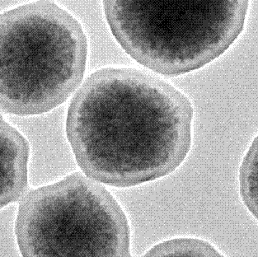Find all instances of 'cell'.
Segmentation results:
<instances>
[{
	"label": "cell",
	"mask_w": 258,
	"mask_h": 257,
	"mask_svg": "<svg viewBox=\"0 0 258 257\" xmlns=\"http://www.w3.org/2000/svg\"><path fill=\"white\" fill-rule=\"evenodd\" d=\"M29 153L25 138L0 115V210L25 194Z\"/></svg>",
	"instance_id": "obj_5"
},
{
	"label": "cell",
	"mask_w": 258,
	"mask_h": 257,
	"mask_svg": "<svg viewBox=\"0 0 258 257\" xmlns=\"http://www.w3.org/2000/svg\"><path fill=\"white\" fill-rule=\"evenodd\" d=\"M240 194L245 206L257 217V140L254 139L243 158L239 173Z\"/></svg>",
	"instance_id": "obj_7"
},
{
	"label": "cell",
	"mask_w": 258,
	"mask_h": 257,
	"mask_svg": "<svg viewBox=\"0 0 258 257\" xmlns=\"http://www.w3.org/2000/svg\"><path fill=\"white\" fill-rule=\"evenodd\" d=\"M14 232L22 257H132L122 208L80 172L22 197Z\"/></svg>",
	"instance_id": "obj_4"
},
{
	"label": "cell",
	"mask_w": 258,
	"mask_h": 257,
	"mask_svg": "<svg viewBox=\"0 0 258 257\" xmlns=\"http://www.w3.org/2000/svg\"><path fill=\"white\" fill-rule=\"evenodd\" d=\"M142 257H225L208 241L179 237L162 241Z\"/></svg>",
	"instance_id": "obj_6"
},
{
	"label": "cell",
	"mask_w": 258,
	"mask_h": 257,
	"mask_svg": "<svg viewBox=\"0 0 258 257\" xmlns=\"http://www.w3.org/2000/svg\"><path fill=\"white\" fill-rule=\"evenodd\" d=\"M192 104L171 84L131 68L97 70L69 107L66 134L96 182L132 187L172 173L191 146Z\"/></svg>",
	"instance_id": "obj_1"
},
{
	"label": "cell",
	"mask_w": 258,
	"mask_h": 257,
	"mask_svg": "<svg viewBox=\"0 0 258 257\" xmlns=\"http://www.w3.org/2000/svg\"><path fill=\"white\" fill-rule=\"evenodd\" d=\"M89 44L79 21L38 1L0 14V111L41 115L80 85Z\"/></svg>",
	"instance_id": "obj_2"
},
{
	"label": "cell",
	"mask_w": 258,
	"mask_h": 257,
	"mask_svg": "<svg viewBox=\"0 0 258 257\" xmlns=\"http://www.w3.org/2000/svg\"><path fill=\"white\" fill-rule=\"evenodd\" d=\"M248 1L107 0L103 10L123 50L166 76L192 72L221 56L242 33Z\"/></svg>",
	"instance_id": "obj_3"
}]
</instances>
